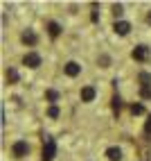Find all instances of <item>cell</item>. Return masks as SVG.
Here are the masks:
<instances>
[{
    "mask_svg": "<svg viewBox=\"0 0 151 161\" xmlns=\"http://www.w3.org/2000/svg\"><path fill=\"white\" fill-rule=\"evenodd\" d=\"M144 136H147V138L151 136V116H149V120H147V125H144Z\"/></svg>",
    "mask_w": 151,
    "mask_h": 161,
    "instance_id": "obj_20",
    "label": "cell"
},
{
    "mask_svg": "<svg viewBox=\"0 0 151 161\" xmlns=\"http://www.w3.org/2000/svg\"><path fill=\"white\" fill-rule=\"evenodd\" d=\"M106 159H111V161H120V159H122V150L117 147V145L108 147V150H106Z\"/></svg>",
    "mask_w": 151,
    "mask_h": 161,
    "instance_id": "obj_8",
    "label": "cell"
},
{
    "mask_svg": "<svg viewBox=\"0 0 151 161\" xmlns=\"http://www.w3.org/2000/svg\"><path fill=\"white\" fill-rule=\"evenodd\" d=\"M140 98H142V100H151V86H142V89H140Z\"/></svg>",
    "mask_w": 151,
    "mask_h": 161,
    "instance_id": "obj_14",
    "label": "cell"
},
{
    "mask_svg": "<svg viewBox=\"0 0 151 161\" xmlns=\"http://www.w3.org/2000/svg\"><path fill=\"white\" fill-rule=\"evenodd\" d=\"M138 80H140V89H142V86H151V73H140Z\"/></svg>",
    "mask_w": 151,
    "mask_h": 161,
    "instance_id": "obj_11",
    "label": "cell"
},
{
    "mask_svg": "<svg viewBox=\"0 0 151 161\" xmlns=\"http://www.w3.org/2000/svg\"><path fill=\"white\" fill-rule=\"evenodd\" d=\"M63 70H66V75H68V77H77V75L81 73V66H79L77 61H68L66 66H63Z\"/></svg>",
    "mask_w": 151,
    "mask_h": 161,
    "instance_id": "obj_6",
    "label": "cell"
},
{
    "mask_svg": "<svg viewBox=\"0 0 151 161\" xmlns=\"http://www.w3.org/2000/svg\"><path fill=\"white\" fill-rule=\"evenodd\" d=\"M57 157V143H54V138H45V145H43V161H52V159H54Z\"/></svg>",
    "mask_w": 151,
    "mask_h": 161,
    "instance_id": "obj_1",
    "label": "cell"
},
{
    "mask_svg": "<svg viewBox=\"0 0 151 161\" xmlns=\"http://www.w3.org/2000/svg\"><path fill=\"white\" fill-rule=\"evenodd\" d=\"M115 30V34H120V36H126L128 32H131V23H126V20H117V23L113 25Z\"/></svg>",
    "mask_w": 151,
    "mask_h": 161,
    "instance_id": "obj_5",
    "label": "cell"
},
{
    "mask_svg": "<svg viewBox=\"0 0 151 161\" xmlns=\"http://www.w3.org/2000/svg\"><path fill=\"white\" fill-rule=\"evenodd\" d=\"M7 82H9V84H16V82H18V70H16V68H9V70H7Z\"/></svg>",
    "mask_w": 151,
    "mask_h": 161,
    "instance_id": "obj_12",
    "label": "cell"
},
{
    "mask_svg": "<svg viewBox=\"0 0 151 161\" xmlns=\"http://www.w3.org/2000/svg\"><path fill=\"white\" fill-rule=\"evenodd\" d=\"M131 111H133L135 116H140V114H144V107H142V104H133V107H131Z\"/></svg>",
    "mask_w": 151,
    "mask_h": 161,
    "instance_id": "obj_18",
    "label": "cell"
},
{
    "mask_svg": "<svg viewBox=\"0 0 151 161\" xmlns=\"http://www.w3.org/2000/svg\"><path fill=\"white\" fill-rule=\"evenodd\" d=\"M45 98H48L50 102H57V100H59V91H54V89H50V91H45Z\"/></svg>",
    "mask_w": 151,
    "mask_h": 161,
    "instance_id": "obj_13",
    "label": "cell"
},
{
    "mask_svg": "<svg viewBox=\"0 0 151 161\" xmlns=\"http://www.w3.org/2000/svg\"><path fill=\"white\" fill-rule=\"evenodd\" d=\"M120 107H122V100H120V95H113V111L117 114V111H120Z\"/></svg>",
    "mask_w": 151,
    "mask_h": 161,
    "instance_id": "obj_15",
    "label": "cell"
},
{
    "mask_svg": "<svg viewBox=\"0 0 151 161\" xmlns=\"http://www.w3.org/2000/svg\"><path fill=\"white\" fill-rule=\"evenodd\" d=\"M23 64L27 68H38L41 66V55H36V52H27V55L23 57Z\"/></svg>",
    "mask_w": 151,
    "mask_h": 161,
    "instance_id": "obj_4",
    "label": "cell"
},
{
    "mask_svg": "<svg viewBox=\"0 0 151 161\" xmlns=\"http://www.w3.org/2000/svg\"><path fill=\"white\" fill-rule=\"evenodd\" d=\"M99 64H102V68H108V66H111V57H108V55H102V57H99Z\"/></svg>",
    "mask_w": 151,
    "mask_h": 161,
    "instance_id": "obj_16",
    "label": "cell"
},
{
    "mask_svg": "<svg viewBox=\"0 0 151 161\" xmlns=\"http://www.w3.org/2000/svg\"><path fill=\"white\" fill-rule=\"evenodd\" d=\"M48 116H50V118H59V107H57V104H52L50 109H48Z\"/></svg>",
    "mask_w": 151,
    "mask_h": 161,
    "instance_id": "obj_17",
    "label": "cell"
},
{
    "mask_svg": "<svg viewBox=\"0 0 151 161\" xmlns=\"http://www.w3.org/2000/svg\"><path fill=\"white\" fill-rule=\"evenodd\" d=\"M48 34H50L52 39H57V36L61 34V25L54 23V20H50V23H48Z\"/></svg>",
    "mask_w": 151,
    "mask_h": 161,
    "instance_id": "obj_9",
    "label": "cell"
},
{
    "mask_svg": "<svg viewBox=\"0 0 151 161\" xmlns=\"http://www.w3.org/2000/svg\"><path fill=\"white\" fill-rule=\"evenodd\" d=\"M36 41H38V36L32 30H27L25 34H23V43H27V46H36Z\"/></svg>",
    "mask_w": 151,
    "mask_h": 161,
    "instance_id": "obj_10",
    "label": "cell"
},
{
    "mask_svg": "<svg viewBox=\"0 0 151 161\" xmlns=\"http://www.w3.org/2000/svg\"><path fill=\"white\" fill-rule=\"evenodd\" d=\"M95 95H97L95 86H83V89H81V102H93Z\"/></svg>",
    "mask_w": 151,
    "mask_h": 161,
    "instance_id": "obj_7",
    "label": "cell"
},
{
    "mask_svg": "<svg viewBox=\"0 0 151 161\" xmlns=\"http://www.w3.org/2000/svg\"><path fill=\"white\" fill-rule=\"evenodd\" d=\"M12 152H14V157H27L29 154V145H27V141H16L14 143V147H12Z\"/></svg>",
    "mask_w": 151,
    "mask_h": 161,
    "instance_id": "obj_3",
    "label": "cell"
},
{
    "mask_svg": "<svg viewBox=\"0 0 151 161\" xmlns=\"http://www.w3.org/2000/svg\"><path fill=\"white\" fill-rule=\"evenodd\" d=\"M144 161H149V159H147V152H144Z\"/></svg>",
    "mask_w": 151,
    "mask_h": 161,
    "instance_id": "obj_22",
    "label": "cell"
},
{
    "mask_svg": "<svg viewBox=\"0 0 151 161\" xmlns=\"http://www.w3.org/2000/svg\"><path fill=\"white\" fill-rule=\"evenodd\" d=\"M122 12H124V7H122L120 3H115V5H113V14H115V16H120Z\"/></svg>",
    "mask_w": 151,
    "mask_h": 161,
    "instance_id": "obj_19",
    "label": "cell"
},
{
    "mask_svg": "<svg viewBox=\"0 0 151 161\" xmlns=\"http://www.w3.org/2000/svg\"><path fill=\"white\" fill-rule=\"evenodd\" d=\"M147 23H149V25H151V12H149V14H147Z\"/></svg>",
    "mask_w": 151,
    "mask_h": 161,
    "instance_id": "obj_21",
    "label": "cell"
},
{
    "mask_svg": "<svg viewBox=\"0 0 151 161\" xmlns=\"http://www.w3.org/2000/svg\"><path fill=\"white\" fill-rule=\"evenodd\" d=\"M131 57H133L135 61H149L151 50H149L147 46H135V48H133V52H131Z\"/></svg>",
    "mask_w": 151,
    "mask_h": 161,
    "instance_id": "obj_2",
    "label": "cell"
}]
</instances>
